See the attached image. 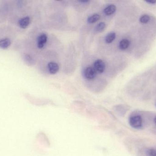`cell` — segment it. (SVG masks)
<instances>
[{
	"label": "cell",
	"mask_w": 156,
	"mask_h": 156,
	"mask_svg": "<svg viewBox=\"0 0 156 156\" xmlns=\"http://www.w3.org/2000/svg\"><path fill=\"white\" fill-rule=\"evenodd\" d=\"M31 22V19L28 16H24L19 19L17 22V24L20 28L25 29L28 27Z\"/></svg>",
	"instance_id": "obj_2"
},
{
	"label": "cell",
	"mask_w": 156,
	"mask_h": 156,
	"mask_svg": "<svg viewBox=\"0 0 156 156\" xmlns=\"http://www.w3.org/2000/svg\"><path fill=\"white\" fill-rule=\"evenodd\" d=\"M139 20L142 24H146L150 20V16L148 15H144L140 17Z\"/></svg>",
	"instance_id": "obj_13"
},
{
	"label": "cell",
	"mask_w": 156,
	"mask_h": 156,
	"mask_svg": "<svg viewBox=\"0 0 156 156\" xmlns=\"http://www.w3.org/2000/svg\"><path fill=\"white\" fill-rule=\"evenodd\" d=\"M94 68L96 72L103 73L105 69V64L101 60L98 59L94 63Z\"/></svg>",
	"instance_id": "obj_4"
},
{
	"label": "cell",
	"mask_w": 156,
	"mask_h": 156,
	"mask_svg": "<svg viewBox=\"0 0 156 156\" xmlns=\"http://www.w3.org/2000/svg\"><path fill=\"white\" fill-rule=\"evenodd\" d=\"M12 41L8 38H4L0 39V48L6 49L11 46Z\"/></svg>",
	"instance_id": "obj_6"
},
{
	"label": "cell",
	"mask_w": 156,
	"mask_h": 156,
	"mask_svg": "<svg viewBox=\"0 0 156 156\" xmlns=\"http://www.w3.org/2000/svg\"><path fill=\"white\" fill-rule=\"evenodd\" d=\"M96 72L94 68L92 67H88L84 71V76L88 80H92L95 78L96 75Z\"/></svg>",
	"instance_id": "obj_3"
},
{
	"label": "cell",
	"mask_w": 156,
	"mask_h": 156,
	"mask_svg": "<svg viewBox=\"0 0 156 156\" xmlns=\"http://www.w3.org/2000/svg\"><path fill=\"white\" fill-rule=\"evenodd\" d=\"M48 71L51 74H55L57 73L59 70V66L57 63L54 62H51L48 63Z\"/></svg>",
	"instance_id": "obj_7"
},
{
	"label": "cell",
	"mask_w": 156,
	"mask_h": 156,
	"mask_svg": "<svg viewBox=\"0 0 156 156\" xmlns=\"http://www.w3.org/2000/svg\"><path fill=\"white\" fill-rule=\"evenodd\" d=\"M106 27V24L104 22H101L97 25L95 27V31L97 32H101L104 30Z\"/></svg>",
	"instance_id": "obj_12"
},
{
	"label": "cell",
	"mask_w": 156,
	"mask_h": 156,
	"mask_svg": "<svg viewBox=\"0 0 156 156\" xmlns=\"http://www.w3.org/2000/svg\"><path fill=\"white\" fill-rule=\"evenodd\" d=\"M79 2H81V3H86L89 2H90V1H79Z\"/></svg>",
	"instance_id": "obj_16"
},
{
	"label": "cell",
	"mask_w": 156,
	"mask_h": 156,
	"mask_svg": "<svg viewBox=\"0 0 156 156\" xmlns=\"http://www.w3.org/2000/svg\"><path fill=\"white\" fill-rule=\"evenodd\" d=\"M116 11V6L114 5H108L104 10V13L106 15L110 16L113 14Z\"/></svg>",
	"instance_id": "obj_8"
},
{
	"label": "cell",
	"mask_w": 156,
	"mask_h": 156,
	"mask_svg": "<svg viewBox=\"0 0 156 156\" xmlns=\"http://www.w3.org/2000/svg\"><path fill=\"white\" fill-rule=\"evenodd\" d=\"M129 123L134 129H140L143 127V118L139 115H132L129 118Z\"/></svg>",
	"instance_id": "obj_1"
},
{
	"label": "cell",
	"mask_w": 156,
	"mask_h": 156,
	"mask_svg": "<svg viewBox=\"0 0 156 156\" xmlns=\"http://www.w3.org/2000/svg\"><path fill=\"white\" fill-rule=\"evenodd\" d=\"M154 122L156 124V116L155 117L154 119Z\"/></svg>",
	"instance_id": "obj_17"
},
{
	"label": "cell",
	"mask_w": 156,
	"mask_h": 156,
	"mask_svg": "<svg viewBox=\"0 0 156 156\" xmlns=\"http://www.w3.org/2000/svg\"><path fill=\"white\" fill-rule=\"evenodd\" d=\"M130 41L127 39H123L120 41L119 43V48L122 50H125L128 48L130 45Z\"/></svg>",
	"instance_id": "obj_9"
},
{
	"label": "cell",
	"mask_w": 156,
	"mask_h": 156,
	"mask_svg": "<svg viewBox=\"0 0 156 156\" xmlns=\"http://www.w3.org/2000/svg\"><path fill=\"white\" fill-rule=\"evenodd\" d=\"M148 154L149 156H156V150L154 149H149Z\"/></svg>",
	"instance_id": "obj_14"
},
{
	"label": "cell",
	"mask_w": 156,
	"mask_h": 156,
	"mask_svg": "<svg viewBox=\"0 0 156 156\" xmlns=\"http://www.w3.org/2000/svg\"><path fill=\"white\" fill-rule=\"evenodd\" d=\"M101 18V16L98 14H94L89 16L87 19V21L90 24H93L99 21Z\"/></svg>",
	"instance_id": "obj_10"
},
{
	"label": "cell",
	"mask_w": 156,
	"mask_h": 156,
	"mask_svg": "<svg viewBox=\"0 0 156 156\" xmlns=\"http://www.w3.org/2000/svg\"><path fill=\"white\" fill-rule=\"evenodd\" d=\"M146 2L148 3L152 4H154L156 3V1L154 0H150V1H146Z\"/></svg>",
	"instance_id": "obj_15"
},
{
	"label": "cell",
	"mask_w": 156,
	"mask_h": 156,
	"mask_svg": "<svg viewBox=\"0 0 156 156\" xmlns=\"http://www.w3.org/2000/svg\"><path fill=\"white\" fill-rule=\"evenodd\" d=\"M115 37H116V34L114 32L109 33L105 37V42L107 44H110V43H112L115 39Z\"/></svg>",
	"instance_id": "obj_11"
},
{
	"label": "cell",
	"mask_w": 156,
	"mask_h": 156,
	"mask_svg": "<svg viewBox=\"0 0 156 156\" xmlns=\"http://www.w3.org/2000/svg\"><path fill=\"white\" fill-rule=\"evenodd\" d=\"M47 39V35L45 34H42L39 35L37 37V47L39 49L43 48L46 43Z\"/></svg>",
	"instance_id": "obj_5"
}]
</instances>
